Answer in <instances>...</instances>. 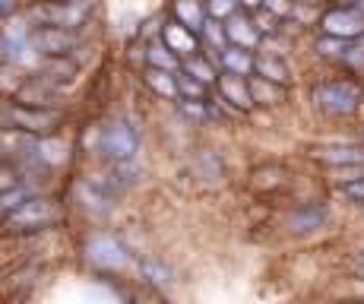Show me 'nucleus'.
I'll return each mask as SVG.
<instances>
[{
	"label": "nucleus",
	"mask_w": 364,
	"mask_h": 304,
	"mask_svg": "<svg viewBox=\"0 0 364 304\" xmlns=\"http://www.w3.org/2000/svg\"><path fill=\"white\" fill-rule=\"evenodd\" d=\"M203 6H206V16L213 19H228L235 10H241L237 0H203Z\"/></svg>",
	"instance_id": "obj_30"
},
{
	"label": "nucleus",
	"mask_w": 364,
	"mask_h": 304,
	"mask_svg": "<svg viewBox=\"0 0 364 304\" xmlns=\"http://www.w3.org/2000/svg\"><path fill=\"white\" fill-rule=\"evenodd\" d=\"M213 89H215V95H219V105L222 108H228L232 115H247V111H254V98H250L247 76L219 70V80H215Z\"/></svg>",
	"instance_id": "obj_9"
},
{
	"label": "nucleus",
	"mask_w": 364,
	"mask_h": 304,
	"mask_svg": "<svg viewBox=\"0 0 364 304\" xmlns=\"http://www.w3.org/2000/svg\"><path fill=\"white\" fill-rule=\"evenodd\" d=\"M339 194L346 196L348 203H355V206H364V172L348 181H339Z\"/></svg>",
	"instance_id": "obj_29"
},
{
	"label": "nucleus",
	"mask_w": 364,
	"mask_h": 304,
	"mask_svg": "<svg viewBox=\"0 0 364 304\" xmlns=\"http://www.w3.org/2000/svg\"><path fill=\"white\" fill-rule=\"evenodd\" d=\"M146 67H159V70H174V73H178L181 70V58L178 54L171 51V48L165 45L162 38L159 41H149V45H146Z\"/></svg>",
	"instance_id": "obj_21"
},
{
	"label": "nucleus",
	"mask_w": 364,
	"mask_h": 304,
	"mask_svg": "<svg viewBox=\"0 0 364 304\" xmlns=\"http://www.w3.org/2000/svg\"><path fill=\"white\" fill-rule=\"evenodd\" d=\"M330 206L326 203H304V206H295L289 216H285V231L289 235H314V231H323L330 225Z\"/></svg>",
	"instance_id": "obj_11"
},
{
	"label": "nucleus",
	"mask_w": 364,
	"mask_h": 304,
	"mask_svg": "<svg viewBox=\"0 0 364 304\" xmlns=\"http://www.w3.org/2000/svg\"><path fill=\"white\" fill-rule=\"evenodd\" d=\"M139 270H143V276L152 282V285H171L174 282V273L168 270L165 263H159V260H143Z\"/></svg>",
	"instance_id": "obj_28"
},
{
	"label": "nucleus",
	"mask_w": 364,
	"mask_h": 304,
	"mask_svg": "<svg viewBox=\"0 0 364 304\" xmlns=\"http://www.w3.org/2000/svg\"><path fill=\"white\" fill-rule=\"evenodd\" d=\"M86 253H89V260H92L99 270L105 273H121V270H127L130 266V253H127V247H124L121 241H117L114 235H95L92 241L86 244Z\"/></svg>",
	"instance_id": "obj_10"
},
{
	"label": "nucleus",
	"mask_w": 364,
	"mask_h": 304,
	"mask_svg": "<svg viewBox=\"0 0 364 304\" xmlns=\"http://www.w3.org/2000/svg\"><path fill=\"white\" fill-rule=\"evenodd\" d=\"M99 152H102V159L111 162V165H114V162H124V159H136L139 130L127 121V117L108 121L99 133Z\"/></svg>",
	"instance_id": "obj_5"
},
{
	"label": "nucleus",
	"mask_w": 364,
	"mask_h": 304,
	"mask_svg": "<svg viewBox=\"0 0 364 304\" xmlns=\"http://www.w3.org/2000/svg\"><path fill=\"white\" fill-rule=\"evenodd\" d=\"M29 32H32V26L26 19L4 26V32H0V61L16 63V67H29V63L38 67V54L32 51Z\"/></svg>",
	"instance_id": "obj_8"
},
{
	"label": "nucleus",
	"mask_w": 364,
	"mask_h": 304,
	"mask_svg": "<svg viewBox=\"0 0 364 304\" xmlns=\"http://www.w3.org/2000/svg\"><path fill=\"white\" fill-rule=\"evenodd\" d=\"M143 83H146V86H149L152 95L165 98V102H178V73H174V70L146 67Z\"/></svg>",
	"instance_id": "obj_18"
},
{
	"label": "nucleus",
	"mask_w": 364,
	"mask_h": 304,
	"mask_svg": "<svg viewBox=\"0 0 364 304\" xmlns=\"http://www.w3.org/2000/svg\"><path fill=\"white\" fill-rule=\"evenodd\" d=\"M32 51L41 58H73V51L80 48V35L76 29H60V26H32L29 32Z\"/></svg>",
	"instance_id": "obj_6"
},
{
	"label": "nucleus",
	"mask_w": 364,
	"mask_h": 304,
	"mask_svg": "<svg viewBox=\"0 0 364 304\" xmlns=\"http://www.w3.org/2000/svg\"><path fill=\"white\" fill-rule=\"evenodd\" d=\"M200 45H203V51H209L213 58L228 45L225 29H222V19L206 16V23H203V29H200Z\"/></svg>",
	"instance_id": "obj_23"
},
{
	"label": "nucleus",
	"mask_w": 364,
	"mask_h": 304,
	"mask_svg": "<svg viewBox=\"0 0 364 304\" xmlns=\"http://www.w3.org/2000/svg\"><path fill=\"white\" fill-rule=\"evenodd\" d=\"M358 10H361V13H364V0H358Z\"/></svg>",
	"instance_id": "obj_37"
},
{
	"label": "nucleus",
	"mask_w": 364,
	"mask_h": 304,
	"mask_svg": "<svg viewBox=\"0 0 364 304\" xmlns=\"http://www.w3.org/2000/svg\"><path fill=\"white\" fill-rule=\"evenodd\" d=\"M23 10V0H0V23H10Z\"/></svg>",
	"instance_id": "obj_32"
},
{
	"label": "nucleus",
	"mask_w": 364,
	"mask_h": 304,
	"mask_svg": "<svg viewBox=\"0 0 364 304\" xmlns=\"http://www.w3.org/2000/svg\"><path fill=\"white\" fill-rule=\"evenodd\" d=\"M171 19H178L181 26L200 35L203 23H206V6H203V0H171Z\"/></svg>",
	"instance_id": "obj_20"
},
{
	"label": "nucleus",
	"mask_w": 364,
	"mask_h": 304,
	"mask_svg": "<svg viewBox=\"0 0 364 304\" xmlns=\"http://www.w3.org/2000/svg\"><path fill=\"white\" fill-rule=\"evenodd\" d=\"M197 172L203 174V181H213V184H219L222 178H225V165H222V159L215 152H200V159H197Z\"/></svg>",
	"instance_id": "obj_26"
},
{
	"label": "nucleus",
	"mask_w": 364,
	"mask_h": 304,
	"mask_svg": "<svg viewBox=\"0 0 364 304\" xmlns=\"http://www.w3.org/2000/svg\"><path fill=\"white\" fill-rule=\"evenodd\" d=\"M237 6H241L244 13H257L263 6V0H237Z\"/></svg>",
	"instance_id": "obj_33"
},
{
	"label": "nucleus",
	"mask_w": 364,
	"mask_h": 304,
	"mask_svg": "<svg viewBox=\"0 0 364 304\" xmlns=\"http://www.w3.org/2000/svg\"><path fill=\"white\" fill-rule=\"evenodd\" d=\"M181 70L197 76L206 86H215V80H219V63H215V58L209 51H197V54H191V58H184L181 61Z\"/></svg>",
	"instance_id": "obj_19"
},
{
	"label": "nucleus",
	"mask_w": 364,
	"mask_h": 304,
	"mask_svg": "<svg viewBox=\"0 0 364 304\" xmlns=\"http://www.w3.org/2000/svg\"><path fill=\"white\" fill-rule=\"evenodd\" d=\"M285 184V172L279 165H263L254 172V187L257 190H276Z\"/></svg>",
	"instance_id": "obj_27"
},
{
	"label": "nucleus",
	"mask_w": 364,
	"mask_h": 304,
	"mask_svg": "<svg viewBox=\"0 0 364 304\" xmlns=\"http://www.w3.org/2000/svg\"><path fill=\"white\" fill-rule=\"evenodd\" d=\"M222 29H225V38L228 45H237V48H247V51H257L263 45V35L257 29L254 16L244 10H235L228 19H222Z\"/></svg>",
	"instance_id": "obj_13"
},
{
	"label": "nucleus",
	"mask_w": 364,
	"mask_h": 304,
	"mask_svg": "<svg viewBox=\"0 0 364 304\" xmlns=\"http://www.w3.org/2000/svg\"><path fill=\"white\" fill-rule=\"evenodd\" d=\"M209 89L206 83H200L197 76L184 73V70H178V98H200V102H206L209 98Z\"/></svg>",
	"instance_id": "obj_24"
},
{
	"label": "nucleus",
	"mask_w": 364,
	"mask_h": 304,
	"mask_svg": "<svg viewBox=\"0 0 364 304\" xmlns=\"http://www.w3.org/2000/svg\"><path fill=\"white\" fill-rule=\"evenodd\" d=\"M254 54L257 51H247V48L225 45L219 54H215V63H219V70H228V73L250 76L254 73Z\"/></svg>",
	"instance_id": "obj_17"
},
{
	"label": "nucleus",
	"mask_w": 364,
	"mask_h": 304,
	"mask_svg": "<svg viewBox=\"0 0 364 304\" xmlns=\"http://www.w3.org/2000/svg\"><path fill=\"white\" fill-rule=\"evenodd\" d=\"M314 108L326 117H336V121H348L361 111L364 105V89L361 80L355 76H339V80H323L311 89Z\"/></svg>",
	"instance_id": "obj_1"
},
{
	"label": "nucleus",
	"mask_w": 364,
	"mask_h": 304,
	"mask_svg": "<svg viewBox=\"0 0 364 304\" xmlns=\"http://www.w3.org/2000/svg\"><path fill=\"white\" fill-rule=\"evenodd\" d=\"M326 4H339V6H358V0H326Z\"/></svg>",
	"instance_id": "obj_34"
},
{
	"label": "nucleus",
	"mask_w": 364,
	"mask_h": 304,
	"mask_svg": "<svg viewBox=\"0 0 364 304\" xmlns=\"http://www.w3.org/2000/svg\"><path fill=\"white\" fill-rule=\"evenodd\" d=\"M60 124H64V111L54 105H26L13 98L4 108V127L26 137H51L60 130Z\"/></svg>",
	"instance_id": "obj_2"
},
{
	"label": "nucleus",
	"mask_w": 364,
	"mask_h": 304,
	"mask_svg": "<svg viewBox=\"0 0 364 304\" xmlns=\"http://www.w3.org/2000/svg\"><path fill=\"white\" fill-rule=\"evenodd\" d=\"M311 159L320 162L323 168L333 172H346V168H361L364 165V146H346V143H323L314 146Z\"/></svg>",
	"instance_id": "obj_12"
},
{
	"label": "nucleus",
	"mask_w": 364,
	"mask_h": 304,
	"mask_svg": "<svg viewBox=\"0 0 364 304\" xmlns=\"http://www.w3.org/2000/svg\"><path fill=\"white\" fill-rule=\"evenodd\" d=\"M162 41L171 48L174 54H178L181 61L191 58V54H197V51H203L200 35L193 29H187V26H181L178 19H168V23L162 26Z\"/></svg>",
	"instance_id": "obj_14"
},
{
	"label": "nucleus",
	"mask_w": 364,
	"mask_h": 304,
	"mask_svg": "<svg viewBox=\"0 0 364 304\" xmlns=\"http://www.w3.org/2000/svg\"><path fill=\"white\" fill-rule=\"evenodd\" d=\"M23 83H26V76H23V70H19L16 63H6V61L0 63V95L13 98Z\"/></svg>",
	"instance_id": "obj_25"
},
{
	"label": "nucleus",
	"mask_w": 364,
	"mask_h": 304,
	"mask_svg": "<svg viewBox=\"0 0 364 304\" xmlns=\"http://www.w3.org/2000/svg\"><path fill=\"white\" fill-rule=\"evenodd\" d=\"M358 273L364 276V251H361V257H358Z\"/></svg>",
	"instance_id": "obj_36"
},
{
	"label": "nucleus",
	"mask_w": 364,
	"mask_h": 304,
	"mask_svg": "<svg viewBox=\"0 0 364 304\" xmlns=\"http://www.w3.org/2000/svg\"><path fill=\"white\" fill-rule=\"evenodd\" d=\"M317 29L326 32V35H336V38L358 41V38H364V13L358 6L333 4V6H326V10H320Z\"/></svg>",
	"instance_id": "obj_7"
},
{
	"label": "nucleus",
	"mask_w": 364,
	"mask_h": 304,
	"mask_svg": "<svg viewBox=\"0 0 364 304\" xmlns=\"http://www.w3.org/2000/svg\"><path fill=\"white\" fill-rule=\"evenodd\" d=\"M295 4H304V6H323L326 0H295Z\"/></svg>",
	"instance_id": "obj_35"
},
{
	"label": "nucleus",
	"mask_w": 364,
	"mask_h": 304,
	"mask_svg": "<svg viewBox=\"0 0 364 304\" xmlns=\"http://www.w3.org/2000/svg\"><path fill=\"white\" fill-rule=\"evenodd\" d=\"M95 0H32L26 10L29 26H60V29H80L86 26Z\"/></svg>",
	"instance_id": "obj_3"
},
{
	"label": "nucleus",
	"mask_w": 364,
	"mask_h": 304,
	"mask_svg": "<svg viewBox=\"0 0 364 304\" xmlns=\"http://www.w3.org/2000/svg\"><path fill=\"white\" fill-rule=\"evenodd\" d=\"M254 73L263 76V80H272V83H282V86H291L295 83V73H291L289 61L276 51H260L254 54Z\"/></svg>",
	"instance_id": "obj_15"
},
{
	"label": "nucleus",
	"mask_w": 364,
	"mask_h": 304,
	"mask_svg": "<svg viewBox=\"0 0 364 304\" xmlns=\"http://www.w3.org/2000/svg\"><path fill=\"white\" fill-rule=\"evenodd\" d=\"M348 45H352V41L320 32V35H317V41H314V51H317V58H320V61L342 63V58H346V51H348Z\"/></svg>",
	"instance_id": "obj_22"
},
{
	"label": "nucleus",
	"mask_w": 364,
	"mask_h": 304,
	"mask_svg": "<svg viewBox=\"0 0 364 304\" xmlns=\"http://www.w3.org/2000/svg\"><path fill=\"white\" fill-rule=\"evenodd\" d=\"M247 83H250V98H254V108H279V105L289 98V86H282V83L263 80V76H257V73H250Z\"/></svg>",
	"instance_id": "obj_16"
},
{
	"label": "nucleus",
	"mask_w": 364,
	"mask_h": 304,
	"mask_svg": "<svg viewBox=\"0 0 364 304\" xmlns=\"http://www.w3.org/2000/svg\"><path fill=\"white\" fill-rule=\"evenodd\" d=\"M361 89H364V80H361Z\"/></svg>",
	"instance_id": "obj_38"
},
{
	"label": "nucleus",
	"mask_w": 364,
	"mask_h": 304,
	"mask_svg": "<svg viewBox=\"0 0 364 304\" xmlns=\"http://www.w3.org/2000/svg\"><path fill=\"white\" fill-rule=\"evenodd\" d=\"M60 219H64V209H60L58 200L29 194L19 206H13L10 213L0 219V222L10 231H45V229H51V225H58Z\"/></svg>",
	"instance_id": "obj_4"
},
{
	"label": "nucleus",
	"mask_w": 364,
	"mask_h": 304,
	"mask_svg": "<svg viewBox=\"0 0 364 304\" xmlns=\"http://www.w3.org/2000/svg\"><path fill=\"white\" fill-rule=\"evenodd\" d=\"M263 10H269L272 16H279L282 23H289L291 10H295V0H263Z\"/></svg>",
	"instance_id": "obj_31"
}]
</instances>
